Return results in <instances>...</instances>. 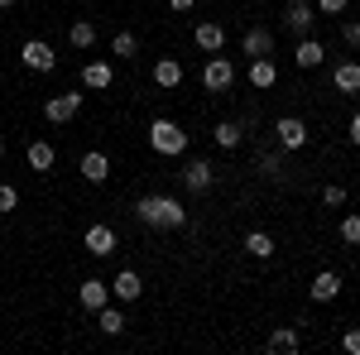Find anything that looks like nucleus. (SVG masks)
Here are the masks:
<instances>
[{
    "label": "nucleus",
    "mask_w": 360,
    "mask_h": 355,
    "mask_svg": "<svg viewBox=\"0 0 360 355\" xmlns=\"http://www.w3.org/2000/svg\"><path fill=\"white\" fill-rule=\"evenodd\" d=\"M149 149L164 154V159H178V154H188V130L168 115H154L149 120Z\"/></svg>",
    "instance_id": "2"
},
{
    "label": "nucleus",
    "mask_w": 360,
    "mask_h": 355,
    "mask_svg": "<svg viewBox=\"0 0 360 355\" xmlns=\"http://www.w3.org/2000/svg\"><path fill=\"white\" fill-rule=\"evenodd\" d=\"M202 86H207V91H231V86H236V67H231V58H221V53L207 58V67H202Z\"/></svg>",
    "instance_id": "5"
},
{
    "label": "nucleus",
    "mask_w": 360,
    "mask_h": 355,
    "mask_svg": "<svg viewBox=\"0 0 360 355\" xmlns=\"http://www.w3.org/2000/svg\"><path fill=\"white\" fill-rule=\"evenodd\" d=\"M82 245L86 254H96V259H106V254H115V226H106V221H96V226H86V235H82Z\"/></svg>",
    "instance_id": "7"
},
{
    "label": "nucleus",
    "mask_w": 360,
    "mask_h": 355,
    "mask_svg": "<svg viewBox=\"0 0 360 355\" xmlns=\"http://www.w3.org/2000/svg\"><path fill=\"white\" fill-rule=\"evenodd\" d=\"M20 63H25L29 72H53L58 53H53V44H44V39H25L20 44Z\"/></svg>",
    "instance_id": "3"
},
{
    "label": "nucleus",
    "mask_w": 360,
    "mask_h": 355,
    "mask_svg": "<svg viewBox=\"0 0 360 355\" xmlns=\"http://www.w3.org/2000/svg\"><path fill=\"white\" fill-rule=\"evenodd\" d=\"M178 82H183V63H178V58H159V63H154V86L173 91Z\"/></svg>",
    "instance_id": "20"
},
{
    "label": "nucleus",
    "mask_w": 360,
    "mask_h": 355,
    "mask_svg": "<svg viewBox=\"0 0 360 355\" xmlns=\"http://www.w3.org/2000/svg\"><path fill=\"white\" fill-rule=\"evenodd\" d=\"M332 86L346 91V96H356L360 91V63H336L332 67Z\"/></svg>",
    "instance_id": "19"
},
{
    "label": "nucleus",
    "mask_w": 360,
    "mask_h": 355,
    "mask_svg": "<svg viewBox=\"0 0 360 355\" xmlns=\"http://www.w3.org/2000/svg\"><path fill=\"white\" fill-rule=\"evenodd\" d=\"M77 302H82L86 312L106 307V302H111V283H106V278H86L82 288H77Z\"/></svg>",
    "instance_id": "15"
},
{
    "label": "nucleus",
    "mask_w": 360,
    "mask_h": 355,
    "mask_svg": "<svg viewBox=\"0 0 360 355\" xmlns=\"http://www.w3.org/2000/svg\"><path fill=\"white\" fill-rule=\"evenodd\" d=\"M274 135H278L283 149H307V120H298V115H278Z\"/></svg>",
    "instance_id": "8"
},
{
    "label": "nucleus",
    "mask_w": 360,
    "mask_h": 355,
    "mask_svg": "<svg viewBox=\"0 0 360 355\" xmlns=\"http://www.w3.org/2000/svg\"><path fill=\"white\" fill-rule=\"evenodd\" d=\"M341 351H346V355H360V327H346V336H341Z\"/></svg>",
    "instance_id": "31"
},
{
    "label": "nucleus",
    "mask_w": 360,
    "mask_h": 355,
    "mask_svg": "<svg viewBox=\"0 0 360 355\" xmlns=\"http://www.w3.org/2000/svg\"><path fill=\"white\" fill-rule=\"evenodd\" d=\"M274 82H278V63H274V53H269V58H250V86H255V91H269Z\"/></svg>",
    "instance_id": "13"
},
{
    "label": "nucleus",
    "mask_w": 360,
    "mask_h": 355,
    "mask_svg": "<svg viewBox=\"0 0 360 355\" xmlns=\"http://www.w3.org/2000/svg\"><path fill=\"white\" fill-rule=\"evenodd\" d=\"M20 207V192H15V183H0V217L5 212H15Z\"/></svg>",
    "instance_id": "29"
},
{
    "label": "nucleus",
    "mask_w": 360,
    "mask_h": 355,
    "mask_svg": "<svg viewBox=\"0 0 360 355\" xmlns=\"http://www.w3.org/2000/svg\"><path fill=\"white\" fill-rule=\"evenodd\" d=\"M341 39L356 49V39H360V20H341Z\"/></svg>",
    "instance_id": "33"
},
{
    "label": "nucleus",
    "mask_w": 360,
    "mask_h": 355,
    "mask_svg": "<svg viewBox=\"0 0 360 355\" xmlns=\"http://www.w3.org/2000/svg\"><path fill=\"white\" fill-rule=\"evenodd\" d=\"M283 29H288V34H298V39H307V34L317 29V5H307V0H293V5L283 10Z\"/></svg>",
    "instance_id": "6"
},
{
    "label": "nucleus",
    "mask_w": 360,
    "mask_h": 355,
    "mask_svg": "<svg viewBox=\"0 0 360 355\" xmlns=\"http://www.w3.org/2000/svg\"><path fill=\"white\" fill-rule=\"evenodd\" d=\"M245 254L269 259V254H274V235H269V231H250V235H245Z\"/></svg>",
    "instance_id": "24"
},
{
    "label": "nucleus",
    "mask_w": 360,
    "mask_h": 355,
    "mask_svg": "<svg viewBox=\"0 0 360 355\" xmlns=\"http://www.w3.org/2000/svg\"><path fill=\"white\" fill-rule=\"evenodd\" d=\"M341 245H360V217L356 212L341 217Z\"/></svg>",
    "instance_id": "28"
},
{
    "label": "nucleus",
    "mask_w": 360,
    "mask_h": 355,
    "mask_svg": "<svg viewBox=\"0 0 360 355\" xmlns=\"http://www.w3.org/2000/svg\"><path fill=\"white\" fill-rule=\"evenodd\" d=\"M322 202H327V207H346V188H322Z\"/></svg>",
    "instance_id": "32"
},
{
    "label": "nucleus",
    "mask_w": 360,
    "mask_h": 355,
    "mask_svg": "<svg viewBox=\"0 0 360 355\" xmlns=\"http://www.w3.org/2000/svg\"><path fill=\"white\" fill-rule=\"evenodd\" d=\"M212 139H217L221 149H236V144L245 139V125H236V120H221V125L212 130Z\"/></svg>",
    "instance_id": "26"
},
{
    "label": "nucleus",
    "mask_w": 360,
    "mask_h": 355,
    "mask_svg": "<svg viewBox=\"0 0 360 355\" xmlns=\"http://www.w3.org/2000/svg\"><path fill=\"white\" fill-rule=\"evenodd\" d=\"M135 221L149 226V231H183L188 226V207L178 197H164V192H149L135 202Z\"/></svg>",
    "instance_id": "1"
},
{
    "label": "nucleus",
    "mask_w": 360,
    "mask_h": 355,
    "mask_svg": "<svg viewBox=\"0 0 360 355\" xmlns=\"http://www.w3.org/2000/svg\"><path fill=\"white\" fill-rule=\"evenodd\" d=\"M259 173H264V178H278V173H283V159H278V154H259Z\"/></svg>",
    "instance_id": "30"
},
{
    "label": "nucleus",
    "mask_w": 360,
    "mask_h": 355,
    "mask_svg": "<svg viewBox=\"0 0 360 355\" xmlns=\"http://www.w3.org/2000/svg\"><path fill=\"white\" fill-rule=\"evenodd\" d=\"M0 159H5V135H0Z\"/></svg>",
    "instance_id": "37"
},
{
    "label": "nucleus",
    "mask_w": 360,
    "mask_h": 355,
    "mask_svg": "<svg viewBox=\"0 0 360 355\" xmlns=\"http://www.w3.org/2000/svg\"><path fill=\"white\" fill-rule=\"evenodd\" d=\"M356 49H360V39H356Z\"/></svg>",
    "instance_id": "39"
},
{
    "label": "nucleus",
    "mask_w": 360,
    "mask_h": 355,
    "mask_svg": "<svg viewBox=\"0 0 360 355\" xmlns=\"http://www.w3.org/2000/svg\"><path fill=\"white\" fill-rule=\"evenodd\" d=\"M25 164L34 168V173H53V164H58L53 144H49V139H29V149H25Z\"/></svg>",
    "instance_id": "14"
},
{
    "label": "nucleus",
    "mask_w": 360,
    "mask_h": 355,
    "mask_svg": "<svg viewBox=\"0 0 360 355\" xmlns=\"http://www.w3.org/2000/svg\"><path fill=\"white\" fill-rule=\"evenodd\" d=\"M193 5H197V0H168V10H178V15H188Z\"/></svg>",
    "instance_id": "35"
},
{
    "label": "nucleus",
    "mask_w": 360,
    "mask_h": 355,
    "mask_svg": "<svg viewBox=\"0 0 360 355\" xmlns=\"http://www.w3.org/2000/svg\"><path fill=\"white\" fill-rule=\"evenodd\" d=\"M111 82H115L111 63H86V67H82V86H86V91H106Z\"/></svg>",
    "instance_id": "21"
},
{
    "label": "nucleus",
    "mask_w": 360,
    "mask_h": 355,
    "mask_svg": "<svg viewBox=\"0 0 360 355\" xmlns=\"http://www.w3.org/2000/svg\"><path fill=\"white\" fill-rule=\"evenodd\" d=\"M193 44L202 49V53H221L226 49V29L217 25V20H202V25H193Z\"/></svg>",
    "instance_id": "9"
},
{
    "label": "nucleus",
    "mask_w": 360,
    "mask_h": 355,
    "mask_svg": "<svg viewBox=\"0 0 360 355\" xmlns=\"http://www.w3.org/2000/svg\"><path fill=\"white\" fill-rule=\"evenodd\" d=\"M293 63H298L303 72H307V67H322V63H327V49L307 34V39H298V49H293Z\"/></svg>",
    "instance_id": "18"
},
{
    "label": "nucleus",
    "mask_w": 360,
    "mask_h": 355,
    "mask_svg": "<svg viewBox=\"0 0 360 355\" xmlns=\"http://www.w3.org/2000/svg\"><path fill=\"white\" fill-rule=\"evenodd\" d=\"M212 183H217V168L207 164V159H193V164L183 168V188L188 192H207Z\"/></svg>",
    "instance_id": "12"
},
{
    "label": "nucleus",
    "mask_w": 360,
    "mask_h": 355,
    "mask_svg": "<svg viewBox=\"0 0 360 355\" xmlns=\"http://www.w3.org/2000/svg\"><path fill=\"white\" fill-rule=\"evenodd\" d=\"M77 173H82L86 183H106V178H111V159H106L101 149H86L82 159H77Z\"/></svg>",
    "instance_id": "10"
},
{
    "label": "nucleus",
    "mask_w": 360,
    "mask_h": 355,
    "mask_svg": "<svg viewBox=\"0 0 360 355\" xmlns=\"http://www.w3.org/2000/svg\"><path fill=\"white\" fill-rule=\"evenodd\" d=\"M5 5H15V0H0V10H5Z\"/></svg>",
    "instance_id": "38"
},
{
    "label": "nucleus",
    "mask_w": 360,
    "mask_h": 355,
    "mask_svg": "<svg viewBox=\"0 0 360 355\" xmlns=\"http://www.w3.org/2000/svg\"><path fill=\"white\" fill-rule=\"evenodd\" d=\"M240 53H245V58H269V53H274V34H269L264 25L245 29V39H240Z\"/></svg>",
    "instance_id": "11"
},
{
    "label": "nucleus",
    "mask_w": 360,
    "mask_h": 355,
    "mask_svg": "<svg viewBox=\"0 0 360 355\" xmlns=\"http://www.w3.org/2000/svg\"><path fill=\"white\" fill-rule=\"evenodd\" d=\"M111 53H115V58H135V53H139V39L130 34V29H120V34L111 39Z\"/></svg>",
    "instance_id": "27"
},
{
    "label": "nucleus",
    "mask_w": 360,
    "mask_h": 355,
    "mask_svg": "<svg viewBox=\"0 0 360 355\" xmlns=\"http://www.w3.org/2000/svg\"><path fill=\"white\" fill-rule=\"evenodd\" d=\"M77 110H82V91L72 86V91H58L44 101V115L53 120V125H68V120H77Z\"/></svg>",
    "instance_id": "4"
},
{
    "label": "nucleus",
    "mask_w": 360,
    "mask_h": 355,
    "mask_svg": "<svg viewBox=\"0 0 360 355\" xmlns=\"http://www.w3.org/2000/svg\"><path fill=\"white\" fill-rule=\"evenodd\" d=\"M68 44H72V49H91V44H96V25H91V20H72Z\"/></svg>",
    "instance_id": "25"
},
{
    "label": "nucleus",
    "mask_w": 360,
    "mask_h": 355,
    "mask_svg": "<svg viewBox=\"0 0 360 355\" xmlns=\"http://www.w3.org/2000/svg\"><path fill=\"white\" fill-rule=\"evenodd\" d=\"M336 293H341V273H336V269H322L312 283H307V298H312V302H332Z\"/></svg>",
    "instance_id": "16"
},
{
    "label": "nucleus",
    "mask_w": 360,
    "mask_h": 355,
    "mask_svg": "<svg viewBox=\"0 0 360 355\" xmlns=\"http://www.w3.org/2000/svg\"><path fill=\"white\" fill-rule=\"evenodd\" d=\"M269 351L274 355H298L303 351V336L293 327H278V331H269Z\"/></svg>",
    "instance_id": "22"
},
{
    "label": "nucleus",
    "mask_w": 360,
    "mask_h": 355,
    "mask_svg": "<svg viewBox=\"0 0 360 355\" xmlns=\"http://www.w3.org/2000/svg\"><path fill=\"white\" fill-rule=\"evenodd\" d=\"M351 144L360 149V110H356V120H351Z\"/></svg>",
    "instance_id": "36"
},
{
    "label": "nucleus",
    "mask_w": 360,
    "mask_h": 355,
    "mask_svg": "<svg viewBox=\"0 0 360 355\" xmlns=\"http://www.w3.org/2000/svg\"><path fill=\"white\" fill-rule=\"evenodd\" d=\"M139 293H144V278H139L135 269H120L111 278V298H120V302H135Z\"/></svg>",
    "instance_id": "17"
},
{
    "label": "nucleus",
    "mask_w": 360,
    "mask_h": 355,
    "mask_svg": "<svg viewBox=\"0 0 360 355\" xmlns=\"http://www.w3.org/2000/svg\"><path fill=\"white\" fill-rule=\"evenodd\" d=\"M346 5H351V0H317L322 15H346Z\"/></svg>",
    "instance_id": "34"
},
{
    "label": "nucleus",
    "mask_w": 360,
    "mask_h": 355,
    "mask_svg": "<svg viewBox=\"0 0 360 355\" xmlns=\"http://www.w3.org/2000/svg\"><path fill=\"white\" fill-rule=\"evenodd\" d=\"M96 327L106 331V336H120V331H125V312H120L115 302H106V307H96Z\"/></svg>",
    "instance_id": "23"
}]
</instances>
